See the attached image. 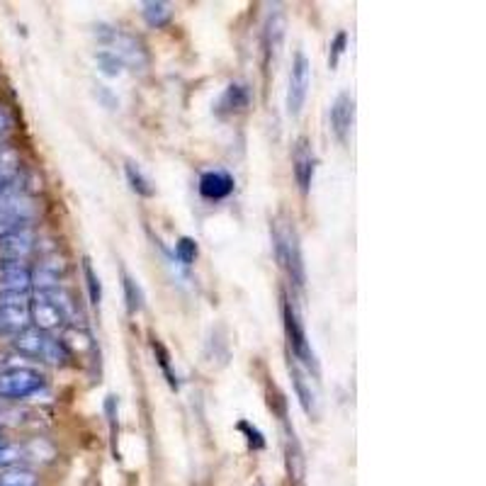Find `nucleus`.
<instances>
[{
    "label": "nucleus",
    "instance_id": "f257e3e1",
    "mask_svg": "<svg viewBox=\"0 0 486 486\" xmlns=\"http://www.w3.org/2000/svg\"><path fill=\"white\" fill-rule=\"evenodd\" d=\"M15 351L24 358H32V360H41V362H49V365H64L66 360L71 358L69 351L64 348V343L61 338H56L51 334H44L40 328H24L20 334L15 335Z\"/></svg>",
    "mask_w": 486,
    "mask_h": 486
},
{
    "label": "nucleus",
    "instance_id": "f03ea898",
    "mask_svg": "<svg viewBox=\"0 0 486 486\" xmlns=\"http://www.w3.org/2000/svg\"><path fill=\"white\" fill-rule=\"evenodd\" d=\"M272 239H275V253H278L280 268L288 272L289 282L295 288H304V263H302V248H299V241H297V234L292 226L288 224H275V232H272Z\"/></svg>",
    "mask_w": 486,
    "mask_h": 486
},
{
    "label": "nucleus",
    "instance_id": "7ed1b4c3",
    "mask_svg": "<svg viewBox=\"0 0 486 486\" xmlns=\"http://www.w3.org/2000/svg\"><path fill=\"white\" fill-rule=\"evenodd\" d=\"M44 387V377L30 367H8L0 370V397L3 399H27Z\"/></svg>",
    "mask_w": 486,
    "mask_h": 486
},
{
    "label": "nucleus",
    "instance_id": "20e7f679",
    "mask_svg": "<svg viewBox=\"0 0 486 486\" xmlns=\"http://www.w3.org/2000/svg\"><path fill=\"white\" fill-rule=\"evenodd\" d=\"M100 40L107 44L105 51H110L112 56H117L124 66H144L146 51L142 47V41L120 30H105L100 27Z\"/></svg>",
    "mask_w": 486,
    "mask_h": 486
},
{
    "label": "nucleus",
    "instance_id": "39448f33",
    "mask_svg": "<svg viewBox=\"0 0 486 486\" xmlns=\"http://www.w3.org/2000/svg\"><path fill=\"white\" fill-rule=\"evenodd\" d=\"M309 86H311L309 59H307L302 51H297L288 83V112L292 117H297V115L302 112L304 103H307V96H309Z\"/></svg>",
    "mask_w": 486,
    "mask_h": 486
},
{
    "label": "nucleus",
    "instance_id": "423d86ee",
    "mask_svg": "<svg viewBox=\"0 0 486 486\" xmlns=\"http://www.w3.org/2000/svg\"><path fill=\"white\" fill-rule=\"evenodd\" d=\"M30 328V304L24 295H0V331L20 334Z\"/></svg>",
    "mask_w": 486,
    "mask_h": 486
},
{
    "label": "nucleus",
    "instance_id": "0eeeda50",
    "mask_svg": "<svg viewBox=\"0 0 486 486\" xmlns=\"http://www.w3.org/2000/svg\"><path fill=\"white\" fill-rule=\"evenodd\" d=\"M285 331H288L289 348L295 353L297 360H302L304 367H309L316 372V360H314V353H311V345L307 341V334H304V326L292 304H285Z\"/></svg>",
    "mask_w": 486,
    "mask_h": 486
},
{
    "label": "nucleus",
    "instance_id": "6e6552de",
    "mask_svg": "<svg viewBox=\"0 0 486 486\" xmlns=\"http://www.w3.org/2000/svg\"><path fill=\"white\" fill-rule=\"evenodd\" d=\"M34 241L37 236H34L32 226L23 224L0 236V253L5 261H23L34 251Z\"/></svg>",
    "mask_w": 486,
    "mask_h": 486
},
{
    "label": "nucleus",
    "instance_id": "1a4fd4ad",
    "mask_svg": "<svg viewBox=\"0 0 486 486\" xmlns=\"http://www.w3.org/2000/svg\"><path fill=\"white\" fill-rule=\"evenodd\" d=\"M32 285V272L23 261H3L0 263V295H24Z\"/></svg>",
    "mask_w": 486,
    "mask_h": 486
},
{
    "label": "nucleus",
    "instance_id": "9d476101",
    "mask_svg": "<svg viewBox=\"0 0 486 486\" xmlns=\"http://www.w3.org/2000/svg\"><path fill=\"white\" fill-rule=\"evenodd\" d=\"M30 321L34 324V328H40L44 334H51V331H59V328L66 326V314L59 307H56L49 297H44L41 292H37V299L30 304Z\"/></svg>",
    "mask_w": 486,
    "mask_h": 486
},
{
    "label": "nucleus",
    "instance_id": "9b49d317",
    "mask_svg": "<svg viewBox=\"0 0 486 486\" xmlns=\"http://www.w3.org/2000/svg\"><path fill=\"white\" fill-rule=\"evenodd\" d=\"M353 122H355V100H353L351 93H341L331 105V129H334L335 139L341 144H348Z\"/></svg>",
    "mask_w": 486,
    "mask_h": 486
},
{
    "label": "nucleus",
    "instance_id": "f8f14e48",
    "mask_svg": "<svg viewBox=\"0 0 486 486\" xmlns=\"http://www.w3.org/2000/svg\"><path fill=\"white\" fill-rule=\"evenodd\" d=\"M234 192V178L226 170H207L199 178V195L205 199H224Z\"/></svg>",
    "mask_w": 486,
    "mask_h": 486
},
{
    "label": "nucleus",
    "instance_id": "ddd939ff",
    "mask_svg": "<svg viewBox=\"0 0 486 486\" xmlns=\"http://www.w3.org/2000/svg\"><path fill=\"white\" fill-rule=\"evenodd\" d=\"M289 372H292V382H295L297 397H299V404L307 411V416H319V394L311 387V380L304 375V370L299 365H289Z\"/></svg>",
    "mask_w": 486,
    "mask_h": 486
},
{
    "label": "nucleus",
    "instance_id": "4468645a",
    "mask_svg": "<svg viewBox=\"0 0 486 486\" xmlns=\"http://www.w3.org/2000/svg\"><path fill=\"white\" fill-rule=\"evenodd\" d=\"M314 168H316L314 151H311L309 144L302 139L295 149V176H297V183H299V190L302 192H309L311 180H314Z\"/></svg>",
    "mask_w": 486,
    "mask_h": 486
},
{
    "label": "nucleus",
    "instance_id": "2eb2a0df",
    "mask_svg": "<svg viewBox=\"0 0 486 486\" xmlns=\"http://www.w3.org/2000/svg\"><path fill=\"white\" fill-rule=\"evenodd\" d=\"M282 37H285V17H282V13H272L268 17V24H265V49H268V54L278 51L280 44H282Z\"/></svg>",
    "mask_w": 486,
    "mask_h": 486
},
{
    "label": "nucleus",
    "instance_id": "dca6fc26",
    "mask_svg": "<svg viewBox=\"0 0 486 486\" xmlns=\"http://www.w3.org/2000/svg\"><path fill=\"white\" fill-rule=\"evenodd\" d=\"M124 173H127L129 188H132L136 195H142V197H153V185L151 180L142 173V168L136 166V163H132V160H127V163H124Z\"/></svg>",
    "mask_w": 486,
    "mask_h": 486
},
{
    "label": "nucleus",
    "instance_id": "f3484780",
    "mask_svg": "<svg viewBox=\"0 0 486 486\" xmlns=\"http://www.w3.org/2000/svg\"><path fill=\"white\" fill-rule=\"evenodd\" d=\"M122 288H124V302H127L129 314H136V311H142L144 307V292L139 288V282H136L129 272L122 275Z\"/></svg>",
    "mask_w": 486,
    "mask_h": 486
},
{
    "label": "nucleus",
    "instance_id": "a211bd4d",
    "mask_svg": "<svg viewBox=\"0 0 486 486\" xmlns=\"http://www.w3.org/2000/svg\"><path fill=\"white\" fill-rule=\"evenodd\" d=\"M170 17H173V13H170L166 3H159V0L144 3V20L151 24V27H166V24L170 23Z\"/></svg>",
    "mask_w": 486,
    "mask_h": 486
},
{
    "label": "nucleus",
    "instance_id": "6ab92c4d",
    "mask_svg": "<svg viewBox=\"0 0 486 486\" xmlns=\"http://www.w3.org/2000/svg\"><path fill=\"white\" fill-rule=\"evenodd\" d=\"M246 105H248V90L243 88V86H239V83H234V86H229L226 93H224L219 107L226 112H239L243 110Z\"/></svg>",
    "mask_w": 486,
    "mask_h": 486
},
{
    "label": "nucleus",
    "instance_id": "aec40b11",
    "mask_svg": "<svg viewBox=\"0 0 486 486\" xmlns=\"http://www.w3.org/2000/svg\"><path fill=\"white\" fill-rule=\"evenodd\" d=\"M83 275H86V288H88L90 304H96L97 307L100 299H103V285H100V278H97V272L93 271L88 258H83Z\"/></svg>",
    "mask_w": 486,
    "mask_h": 486
},
{
    "label": "nucleus",
    "instance_id": "412c9836",
    "mask_svg": "<svg viewBox=\"0 0 486 486\" xmlns=\"http://www.w3.org/2000/svg\"><path fill=\"white\" fill-rule=\"evenodd\" d=\"M0 486H37V477L27 470H8L0 474Z\"/></svg>",
    "mask_w": 486,
    "mask_h": 486
},
{
    "label": "nucleus",
    "instance_id": "4be33fe9",
    "mask_svg": "<svg viewBox=\"0 0 486 486\" xmlns=\"http://www.w3.org/2000/svg\"><path fill=\"white\" fill-rule=\"evenodd\" d=\"M176 255L178 261L183 265H192L195 263V258H197V243L190 236H183V239L176 243Z\"/></svg>",
    "mask_w": 486,
    "mask_h": 486
},
{
    "label": "nucleus",
    "instance_id": "5701e85b",
    "mask_svg": "<svg viewBox=\"0 0 486 486\" xmlns=\"http://www.w3.org/2000/svg\"><path fill=\"white\" fill-rule=\"evenodd\" d=\"M97 66H100V71H103L105 76L115 78V76H122V66L124 64H122L117 56H112L110 51H100V54H97Z\"/></svg>",
    "mask_w": 486,
    "mask_h": 486
},
{
    "label": "nucleus",
    "instance_id": "b1692460",
    "mask_svg": "<svg viewBox=\"0 0 486 486\" xmlns=\"http://www.w3.org/2000/svg\"><path fill=\"white\" fill-rule=\"evenodd\" d=\"M23 460V447L17 445H0V470H8L13 464Z\"/></svg>",
    "mask_w": 486,
    "mask_h": 486
},
{
    "label": "nucleus",
    "instance_id": "393cba45",
    "mask_svg": "<svg viewBox=\"0 0 486 486\" xmlns=\"http://www.w3.org/2000/svg\"><path fill=\"white\" fill-rule=\"evenodd\" d=\"M345 41H348V34L345 32H338L334 37V44H331V56H328V64H331V69H335V66H338V59H341V54L345 51Z\"/></svg>",
    "mask_w": 486,
    "mask_h": 486
},
{
    "label": "nucleus",
    "instance_id": "a878e982",
    "mask_svg": "<svg viewBox=\"0 0 486 486\" xmlns=\"http://www.w3.org/2000/svg\"><path fill=\"white\" fill-rule=\"evenodd\" d=\"M239 428H241V431H246L248 433V440H251V445L263 447V438H261V433L255 431V428H251L248 423H241Z\"/></svg>",
    "mask_w": 486,
    "mask_h": 486
},
{
    "label": "nucleus",
    "instance_id": "bb28decb",
    "mask_svg": "<svg viewBox=\"0 0 486 486\" xmlns=\"http://www.w3.org/2000/svg\"><path fill=\"white\" fill-rule=\"evenodd\" d=\"M8 127H10V117L5 115V112L0 110V134H5V132H8Z\"/></svg>",
    "mask_w": 486,
    "mask_h": 486
},
{
    "label": "nucleus",
    "instance_id": "cd10ccee",
    "mask_svg": "<svg viewBox=\"0 0 486 486\" xmlns=\"http://www.w3.org/2000/svg\"><path fill=\"white\" fill-rule=\"evenodd\" d=\"M0 438H3V433H0Z\"/></svg>",
    "mask_w": 486,
    "mask_h": 486
}]
</instances>
